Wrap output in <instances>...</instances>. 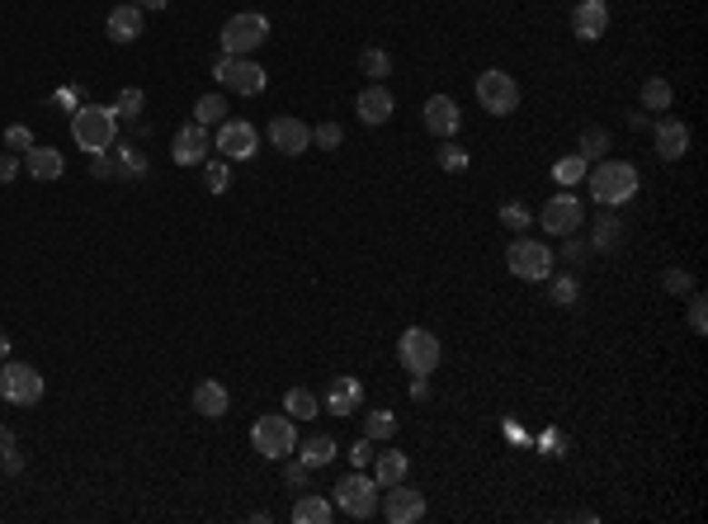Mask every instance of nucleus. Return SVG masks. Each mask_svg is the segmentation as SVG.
Wrapping results in <instances>:
<instances>
[{"label":"nucleus","instance_id":"obj_49","mask_svg":"<svg viewBox=\"0 0 708 524\" xmlns=\"http://www.w3.org/2000/svg\"><path fill=\"white\" fill-rule=\"evenodd\" d=\"M90 175H94V180H109V175H113V161H109L104 152H100V156H90Z\"/></svg>","mask_w":708,"mask_h":524},{"label":"nucleus","instance_id":"obj_4","mask_svg":"<svg viewBox=\"0 0 708 524\" xmlns=\"http://www.w3.org/2000/svg\"><path fill=\"white\" fill-rule=\"evenodd\" d=\"M378 487L364 468H354L349 478H340V487L330 491V506H336V515H349V519H373L378 515Z\"/></svg>","mask_w":708,"mask_h":524},{"label":"nucleus","instance_id":"obj_51","mask_svg":"<svg viewBox=\"0 0 708 524\" xmlns=\"http://www.w3.org/2000/svg\"><path fill=\"white\" fill-rule=\"evenodd\" d=\"M411 397L425 401V397H430V383H425V378H411Z\"/></svg>","mask_w":708,"mask_h":524},{"label":"nucleus","instance_id":"obj_25","mask_svg":"<svg viewBox=\"0 0 708 524\" xmlns=\"http://www.w3.org/2000/svg\"><path fill=\"white\" fill-rule=\"evenodd\" d=\"M336 519V506H330V496H312L302 491L298 506H293V524H330Z\"/></svg>","mask_w":708,"mask_h":524},{"label":"nucleus","instance_id":"obj_43","mask_svg":"<svg viewBox=\"0 0 708 524\" xmlns=\"http://www.w3.org/2000/svg\"><path fill=\"white\" fill-rule=\"evenodd\" d=\"M501 227H510V232H525L529 227V208L525 203H501Z\"/></svg>","mask_w":708,"mask_h":524},{"label":"nucleus","instance_id":"obj_40","mask_svg":"<svg viewBox=\"0 0 708 524\" xmlns=\"http://www.w3.org/2000/svg\"><path fill=\"white\" fill-rule=\"evenodd\" d=\"M661 289L675 293V298H684V293H694V274H690V270H680V265H671L666 274H661Z\"/></svg>","mask_w":708,"mask_h":524},{"label":"nucleus","instance_id":"obj_9","mask_svg":"<svg viewBox=\"0 0 708 524\" xmlns=\"http://www.w3.org/2000/svg\"><path fill=\"white\" fill-rule=\"evenodd\" d=\"M506 265L515 279H529V283H543L553 274V251L543 242H529V236H515L510 251H506Z\"/></svg>","mask_w":708,"mask_h":524},{"label":"nucleus","instance_id":"obj_48","mask_svg":"<svg viewBox=\"0 0 708 524\" xmlns=\"http://www.w3.org/2000/svg\"><path fill=\"white\" fill-rule=\"evenodd\" d=\"M283 482H289V487H298V491H307V468L293 459L289 468H283Z\"/></svg>","mask_w":708,"mask_h":524},{"label":"nucleus","instance_id":"obj_11","mask_svg":"<svg viewBox=\"0 0 708 524\" xmlns=\"http://www.w3.org/2000/svg\"><path fill=\"white\" fill-rule=\"evenodd\" d=\"M212 147L222 152V161H251L260 152V133H255V124H246V118H222Z\"/></svg>","mask_w":708,"mask_h":524},{"label":"nucleus","instance_id":"obj_13","mask_svg":"<svg viewBox=\"0 0 708 524\" xmlns=\"http://www.w3.org/2000/svg\"><path fill=\"white\" fill-rule=\"evenodd\" d=\"M538 222L548 227L553 236H572V232H581V222H585V208H581V199H572V194H553L548 203H543Z\"/></svg>","mask_w":708,"mask_h":524},{"label":"nucleus","instance_id":"obj_30","mask_svg":"<svg viewBox=\"0 0 708 524\" xmlns=\"http://www.w3.org/2000/svg\"><path fill=\"white\" fill-rule=\"evenodd\" d=\"M614 147V137L605 133V128H585L581 133V142H576V156H585L590 165H595V161H605V152Z\"/></svg>","mask_w":708,"mask_h":524},{"label":"nucleus","instance_id":"obj_46","mask_svg":"<svg viewBox=\"0 0 708 524\" xmlns=\"http://www.w3.org/2000/svg\"><path fill=\"white\" fill-rule=\"evenodd\" d=\"M562 242H566V246H562V260H572V265H576V260H585V242H581L576 232H572V236H562Z\"/></svg>","mask_w":708,"mask_h":524},{"label":"nucleus","instance_id":"obj_24","mask_svg":"<svg viewBox=\"0 0 708 524\" xmlns=\"http://www.w3.org/2000/svg\"><path fill=\"white\" fill-rule=\"evenodd\" d=\"M336 454H340V444L330 440V435H312V440H302L298 463H302L307 472H317V468H330V463H336Z\"/></svg>","mask_w":708,"mask_h":524},{"label":"nucleus","instance_id":"obj_28","mask_svg":"<svg viewBox=\"0 0 708 524\" xmlns=\"http://www.w3.org/2000/svg\"><path fill=\"white\" fill-rule=\"evenodd\" d=\"M283 416H302V420H317L321 416V401L312 397V392H307V388H289V392H283Z\"/></svg>","mask_w":708,"mask_h":524},{"label":"nucleus","instance_id":"obj_23","mask_svg":"<svg viewBox=\"0 0 708 524\" xmlns=\"http://www.w3.org/2000/svg\"><path fill=\"white\" fill-rule=\"evenodd\" d=\"M24 171H29L34 180H62L66 161H62L57 147H34V152H24Z\"/></svg>","mask_w":708,"mask_h":524},{"label":"nucleus","instance_id":"obj_17","mask_svg":"<svg viewBox=\"0 0 708 524\" xmlns=\"http://www.w3.org/2000/svg\"><path fill=\"white\" fill-rule=\"evenodd\" d=\"M605 29H609V0H581V5L572 10V34L581 43L605 38Z\"/></svg>","mask_w":708,"mask_h":524},{"label":"nucleus","instance_id":"obj_36","mask_svg":"<svg viewBox=\"0 0 708 524\" xmlns=\"http://www.w3.org/2000/svg\"><path fill=\"white\" fill-rule=\"evenodd\" d=\"M142 109H147V94H142L137 85L118 90V100H113V114L118 118H128V124H133V118H142Z\"/></svg>","mask_w":708,"mask_h":524},{"label":"nucleus","instance_id":"obj_35","mask_svg":"<svg viewBox=\"0 0 708 524\" xmlns=\"http://www.w3.org/2000/svg\"><path fill=\"white\" fill-rule=\"evenodd\" d=\"M203 184H208V194H227L231 189V161H203Z\"/></svg>","mask_w":708,"mask_h":524},{"label":"nucleus","instance_id":"obj_5","mask_svg":"<svg viewBox=\"0 0 708 524\" xmlns=\"http://www.w3.org/2000/svg\"><path fill=\"white\" fill-rule=\"evenodd\" d=\"M265 38H270V19L260 10H241L222 24V53L227 57H251L255 47H265Z\"/></svg>","mask_w":708,"mask_h":524},{"label":"nucleus","instance_id":"obj_37","mask_svg":"<svg viewBox=\"0 0 708 524\" xmlns=\"http://www.w3.org/2000/svg\"><path fill=\"white\" fill-rule=\"evenodd\" d=\"M397 435V416L392 411H373V416H364V440H392Z\"/></svg>","mask_w":708,"mask_h":524},{"label":"nucleus","instance_id":"obj_14","mask_svg":"<svg viewBox=\"0 0 708 524\" xmlns=\"http://www.w3.org/2000/svg\"><path fill=\"white\" fill-rule=\"evenodd\" d=\"M265 137H270V147L283 152V156H302L307 147H312V128H307L302 118H293V114L274 118V124L265 128Z\"/></svg>","mask_w":708,"mask_h":524},{"label":"nucleus","instance_id":"obj_42","mask_svg":"<svg viewBox=\"0 0 708 524\" xmlns=\"http://www.w3.org/2000/svg\"><path fill=\"white\" fill-rule=\"evenodd\" d=\"M312 142H317L321 152H340L345 133H340V124H330V118H326V124H317V128H312Z\"/></svg>","mask_w":708,"mask_h":524},{"label":"nucleus","instance_id":"obj_2","mask_svg":"<svg viewBox=\"0 0 708 524\" xmlns=\"http://www.w3.org/2000/svg\"><path fill=\"white\" fill-rule=\"evenodd\" d=\"M585 184H590V194H595L600 208H619V203H628L637 189H643V184H637V171L628 161H609V156L590 165Z\"/></svg>","mask_w":708,"mask_h":524},{"label":"nucleus","instance_id":"obj_7","mask_svg":"<svg viewBox=\"0 0 708 524\" xmlns=\"http://www.w3.org/2000/svg\"><path fill=\"white\" fill-rule=\"evenodd\" d=\"M477 104H482L491 118H506V114L519 109V85H515L510 71H501V66L482 71V76H477Z\"/></svg>","mask_w":708,"mask_h":524},{"label":"nucleus","instance_id":"obj_26","mask_svg":"<svg viewBox=\"0 0 708 524\" xmlns=\"http://www.w3.org/2000/svg\"><path fill=\"white\" fill-rule=\"evenodd\" d=\"M407 468H411L407 454H373V482L397 487V482H407Z\"/></svg>","mask_w":708,"mask_h":524},{"label":"nucleus","instance_id":"obj_50","mask_svg":"<svg viewBox=\"0 0 708 524\" xmlns=\"http://www.w3.org/2000/svg\"><path fill=\"white\" fill-rule=\"evenodd\" d=\"M0 463H5V472H24V459L15 454V449H5V454H0Z\"/></svg>","mask_w":708,"mask_h":524},{"label":"nucleus","instance_id":"obj_10","mask_svg":"<svg viewBox=\"0 0 708 524\" xmlns=\"http://www.w3.org/2000/svg\"><path fill=\"white\" fill-rule=\"evenodd\" d=\"M212 76H218L231 94H260V90L270 85V76H265V66H260V62H251V57H227V53L212 62Z\"/></svg>","mask_w":708,"mask_h":524},{"label":"nucleus","instance_id":"obj_3","mask_svg":"<svg viewBox=\"0 0 708 524\" xmlns=\"http://www.w3.org/2000/svg\"><path fill=\"white\" fill-rule=\"evenodd\" d=\"M397 360L411 378H430L439 369V336L430 326H407L397 336Z\"/></svg>","mask_w":708,"mask_h":524},{"label":"nucleus","instance_id":"obj_21","mask_svg":"<svg viewBox=\"0 0 708 524\" xmlns=\"http://www.w3.org/2000/svg\"><path fill=\"white\" fill-rule=\"evenodd\" d=\"M690 152V128L680 124V118H661L656 124V156L661 161H680Z\"/></svg>","mask_w":708,"mask_h":524},{"label":"nucleus","instance_id":"obj_53","mask_svg":"<svg viewBox=\"0 0 708 524\" xmlns=\"http://www.w3.org/2000/svg\"><path fill=\"white\" fill-rule=\"evenodd\" d=\"M5 449H15V430H10V425H0V454H5Z\"/></svg>","mask_w":708,"mask_h":524},{"label":"nucleus","instance_id":"obj_6","mask_svg":"<svg viewBox=\"0 0 708 524\" xmlns=\"http://www.w3.org/2000/svg\"><path fill=\"white\" fill-rule=\"evenodd\" d=\"M251 444H255V454H265L274 463L298 454V425H293V416H260L251 425Z\"/></svg>","mask_w":708,"mask_h":524},{"label":"nucleus","instance_id":"obj_47","mask_svg":"<svg viewBox=\"0 0 708 524\" xmlns=\"http://www.w3.org/2000/svg\"><path fill=\"white\" fill-rule=\"evenodd\" d=\"M349 463H354V468H369V463H373V440H359V444H354V449H349Z\"/></svg>","mask_w":708,"mask_h":524},{"label":"nucleus","instance_id":"obj_52","mask_svg":"<svg viewBox=\"0 0 708 524\" xmlns=\"http://www.w3.org/2000/svg\"><path fill=\"white\" fill-rule=\"evenodd\" d=\"M57 104H66V109H76V104H81V90H62V94H57Z\"/></svg>","mask_w":708,"mask_h":524},{"label":"nucleus","instance_id":"obj_18","mask_svg":"<svg viewBox=\"0 0 708 524\" xmlns=\"http://www.w3.org/2000/svg\"><path fill=\"white\" fill-rule=\"evenodd\" d=\"M354 109H359V118H364V124L369 128H378V124H388V118H392V109H397V100H392V90L383 85V81H369L364 90H359V100H354Z\"/></svg>","mask_w":708,"mask_h":524},{"label":"nucleus","instance_id":"obj_38","mask_svg":"<svg viewBox=\"0 0 708 524\" xmlns=\"http://www.w3.org/2000/svg\"><path fill=\"white\" fill-rule=\"evenodd\" d=\"M435 161H439V171H448V175H458V171H467V152L463 147H454V137L444 142V147L435 152Z\"/></svg>","mask_w":708,"mask_h":524},{"label":"nucleus","instance_id":"obj_20","mask_svg":"<svg viewBox=\"0 0 708 524\" xmlns=\"http://www.w3.org/2000/svg\"><path fill=\"white\" fill-rule=\"evenodd\" d=\"M142 15H147V10H137L133 0H123V5H113V10H109L104 34H109L113 43H137V38H142V24H147Z\"/></svg>","mask_w":708,"mask_h":524},{"label":"nucleus","instance_id":"obj_16","mask_svg":"<svg viewBox=\"0 0 708 524\" xmlns=\"http://www.w3.org/2000/svg\"><path fill=\"white\" fill-rule=\"evenodd\" d=\"M208 147H212L208 128H203V124H184V128L175 133V142H171V161H175V165H203V161H208Z\"/></svg>","mask_w":708,"mask_h":524},{"label":"nucleus","instance_id":"obj_8","mask_svg":"<svg viewBox=\"0 0 708 524\" xmlns=\"http://www.w3.org/2000/svg\"><path fill=\"white\" fill-rule=\"evenodd\" d=\"M43 373L34 364H19V360H5L0 364V397L10 401V407H34L43 397Z\"/></svg>","mask_w":708,"mask_h":524},{"label":"nucleus","instance_id":"obj_31","mask_svg":"<svg viewBox=\"0 0 708 524\" xmlns=\"http://www.w3.org/2000/svg\"><path fill=\"white\" fill-rule=\"evenodd\" d=\"M543 283H548V298H553L557 307H576V298H581V283H576V274H548Z\"/></svg>","mask_w":708,"mask_h":524},{"label":"nucleus","instance_id":"obj_55","mask_svg":"<svg viewBox=\"0 0 708 524\" xmlns=\"http://www.w3.org/2000/svg\"><path fill=\"white\" fill-rule=\"evenodd\" d=\"M5 354H10V336L0 331V364H5Z\"/></svg>","mask_w":708,"mask_h":524},{"label":"nucleus","instance_id":"obj_41","mask_svg":"<svg viewBox=\"0 0 708 524\" xmlns=\"http://www.w3.org/2000/svg\"><path fill=\"white\" fill-rule=\"evenodd\" d=\"M38 142H34V133L24 128V124H10L5 128V152H15V156H24V152H34Z\"/></svg>","mask_w":708,"mask_h":524},{"label":"nucleus","instance_id":"obj_15","mask_svg":"<svg viewBox=\"0 0 708 524\" xmlns=\"http://www.w3.org/2000/svg\"><path fill=\"white\" fill-rule=\"evenodd\" d=\"M420 124H425V133H435V137H458L463 109H458V100H448V94H430L425 109H420Z\"/></svg>","mask_w":708,"mask_h":524},{"label":"nucleus","instance_id":"obj_12","mask_svg":"<svg viewBox=\"0 0 708 524\" xmlns=\"http://www.w3.org/2000/svg\"><path fill=\"white\" fill-rule=\"evenodd\" d=\"M383 519L388 524H420L425 519V496L407 482L383 487Z\"/></svg>","mask_w":708,"mask_h":524},{"label":"nucleus","instance_id":"obj_45","mask_svg":"<svg viewBox=\"0 0 708 524\" xmlns=\"http://www.w3.org/2000/svg\"><path fill=\"white\" fill-rule=\"evenodd\" d=\"M19 165H24V161H19L15 152H0V184H10V180L19 175Z\"/></svg>","mask_w":708,"mask_h":524},{"label":"nucleus","instance_id":"obj_1","mask_svg":"<svg viewBox=\"0 0 708 524\" xmlns=\"http://www.w3.org/2000/svg\"><path fill=\"white\" fill-rule=\"evenodd\" d=\"M71 137H76V147L100 156L118 142V114L109 104H76L71 109Z\"/></svg>","mask_w":708,"mask_h":524},{"label":"nucleus","instance_id":"obj_44","mask_svg":"<svg viewBox=\"0 0 708 524\" xmlns=\"http://www.w3.org/2000/svg\"><path fill=\"white\" fill-rule=\"evenodd\" d=\"M684 298H690V331L703 336V331H708V298L703 293H684Z\"/></svg>","mask_w":708,"mask_h":524},{"label":"nucleus","instance_id":"obj_39","mask_svg":"<svg viewBox=\"0 0 708 524\" xmlns=\"http://www.w3.org/2000/svg\"><path fill=\"white\" fill-rule=\"evenodd\" d=\"M118 175H123V180H142V175H147V161H142L137 147H118Z\"/></svg>","mask_w":708,"mask_h":524},{"label":"nucleus","instance_id":"obj_32","mask_svg":"<svg viewBox=\"0 0 708 524\" xmlns=\"http://www.w3.org/2000/svg\"><path fill=\"white\" fill-rule=\"evenodd\" d=\"M359 66H364V76H369L373 85L392 76V57L383 53V47H364V53H359Z\"/></svg>","mask_w":708,"mask_h":524},{"label":"nucleus","instance_id":"obj_29","mask_svg":"<svg viewBox=\"0 0 708 524\" xmlns=\"http://www.w3.org/2000/svg\"><path fill=\"white\" fill-rule=\"evenodd\" d=\"M671 104H675L671 81H666V76H652V81L643 85V109H647V114H666Z\"/></svg>","mask_w":708,"mask_h":524},{"label":"nucleus","instance_id":"obj_27","mask_svg":"<svg viewBox=\"0 0 708 524\" xmlns=\"http://www.w3.org/2000/svg\"><path fill=\"white\" fill-rule=\"evenodd\" d=\"M624 242V218H614V213L600 208V218H595V232H590V246L595 251H614Z\"/></svg>","mask_w":708,"mask_h":524},{"label":"nucleus","instance_id":"obj_19","mask_svg":"<svg viewBox=\"0 0 708 524\" xmlns=\"http://www.w3.org/2000/svg\"><path fill=\"white\" fill-rule=\"evenodd\" d=\"M359 401H364L359 378H330L321 407H326V416H354V411H359Z\"/></svg>","mask_w":708,"mask_h":524},{"label":"nucleus","instance_id":"obj_54","mask_svg":"<svg viewBox=\"0 0 708 524\" xmlns=\"http://www.w3.org/2000/svg\"><path fill=\"white\" fill-rule=\"evenodd\" d=\"M133 5H137V10H165L171 0H133Z\"/></svg>","mask_w":708,"mask_h":524},{"label":"nucleus","instance_id":"obj_33","mask_svg":"<svg viewBox=\"0 0 708 524\" xmlns=\"http://www.w3.org/2000/svg\"><path fill=\"white\" fill-rule=\"evenodd\" d=\"M585 171H590V161L572 152V156H562V161L553 165V180L566 189V184H581V180H585Z\"/></svg>","mask_w":708,"mask_h":524},{"label":"nucleus","instance_id":"obj_22","mask_svg":"<svg viewBox=\"0 0 708 524\" xmlns=\"http://www.w3.org/2000/svg\"><path fill=\"white\" fill-rule=\"evenodd\" d=\"M227 407H231V397H227V388L218 383V378H203V383L194 388V411L203 420H222Z\"/></svg>","mask_w":708,"mask_h":524},{"label":"nucleus","instance_id":"obj_34","mask_svg":"<svg viewBox=\"0 0 708 524\" xmlns=\"http://www.w3.org/2000/svg\"><path fill=\"white\" fill-rule=\"evenodd\" d=\"M227 118V100L222 94H203V100L194 104V124H203V128H218Z\"/></svg>","mask_w":708,"mask_h":524}]
</instances>
